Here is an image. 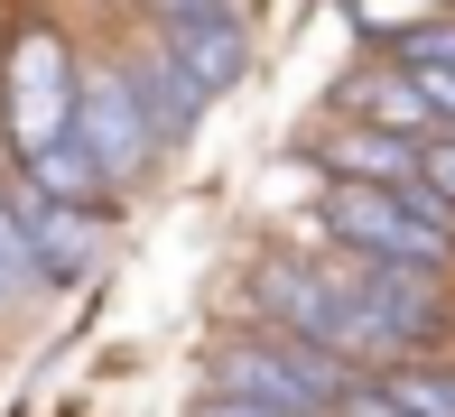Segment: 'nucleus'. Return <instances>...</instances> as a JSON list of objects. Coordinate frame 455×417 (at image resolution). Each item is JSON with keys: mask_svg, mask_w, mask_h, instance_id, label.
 I'll list each match as a JSON object with an SVG mask.
<instances>
[{"mask_svg": "<svg viewBox=\"0 0 455 417\" xmlns=\"http://www.w3.org/2000/svg\"><path fill=\"white\" fill-rule=\"evenodd\" d=\"M242 297H251V325L307 334V343L344 352L354 371H381V362H390L381 325H371L363 306L344 297L335 260H307V250H260V260H251V279H242Z\"/></svg>", "mask_w": 455, "mask_h": 417, "instance_id": "obj_1", "label": "nucleus"}, {"mask_svg": "<svg viewBox=\"0 0 455 417\" xmlns=\"http://www.w3.org/2000/svg\"><path fill=\"white\" fill-rule=\"evenodd\" d=\"M316 232L335 250H363V260H427L455 269V204L419 185H363V177H325Z\"/></svg>", "mask_w": 455, "mask_h": 417, "instance_id": "obj_2", "label": "nucleus"}, {"mask_svg": "<svg viewBox=\"0 0 455 417\" xmlns=\"http://www.w3.org/2000/svg\"><path fill=\"white\" fill-rule=\"evenodd\" d=\"M204 381L233 389V399H270L288 417H335L344 389L363 381L344 352L307 343V334H279V325H251V334H223L214 362H204Z\"/></svg>", "mask_w": 455, "mask_h": 417, "instance_id": "obj_3", "label": "nucleus"}, {"mask_svg": "<svg viewBox=\"0 0 455 417\" xmlns=\"http://www.w3.org/2000/svg\"><path fill=\"white\" fill-rule=\"evenodd\" d=\"M0 139H10V167H28L56 130H75V93H84V66H75L66 28L47 10H28L0 47Z\"/></svg>", "mask_w": 455, "mask_h": 417, "instance_id": "obj_4", "label": "nucleus"}, {"mask_svg": "<svg viewBox=\"0 0 455 417\" xmlns=\"http://www.w3.org/2000/svg\"><path fill=\"white\" fill-rule=\"evenodd\" d=\"M335 279H344V297H354L363 316L381 325L390 362H400V352L446 343V325H455L446 269H427V260H363V250H335Z\"/></svg>", "mask_w": 455, "mask_h": 417, "instance_id": "obj_5", "label": "nucleus"}, {"mask_svg": "<svg viewBox=\"0 0 455 417\" xmlns=\"http://www.w3.org/2000/svg\"><path fill=\"white\" fill-rule=\"evenodd\" d=\"M0 204H10V223H19V241H28L47 297L56 287H84L102 269V204H75V195H56V185L19 177V167L0 177Z\"/></svg>", "mask_w": 455, "mask_h": 417, "instance_id": "obj_6", "label": "nucleus"}, {"mask_svg": "<svg viewBox=\"0 0 455 417\" xmlns=\"http://www.w3.org/2000/svg\"><path fill=\"white\" fill-rule=\"evenodd\" d=\"M75 130L93 139V158H102V177H112V185H140V177L158 167V149H168L121 56H102V66H84V93H75Z\"/></svg>", "mask_w": 455, "mask_h": 417, "instance_id": "obj_7", "label": "nucleus"}, {"mask_svg": "<svg viewBox=\"0 0 455 417\" xmlns=\"http://www.w3.org/2000/svg\"><path fill=\"white\" fill-rule=\"evenodd\" d=\"M149 37H158V47H168L177 56V66L186 75H196L204 83V93H233V83L242 75H251V19H242V10H196V19H149Z\"/></svg>", "mask_w": 455, "mask_h": 417, "instance_id": "obj_8", "label": "nucleus"}, {"mask_svg": "<svg viewBox=\"0 0 455 417\" xmlns=\"http://www.w3.org/2000/svg\"><path fill=\"white\" fill-rule=\"evenodd\" d=\"M325 167V177H363V185H419V158H427V139H409V130H381V121H344L335 112V130L307 149Z\"/></svg>", "mask_w": 455, "mask_h": 417, "instance_id": "obj_9", "label": "nucleus"}, {"mask_svg": "<svg viewBox=\"0 0 455 417\" xmlns=\"http://www.w3.org/2000/svg\"><path fill=\"white\" fill-rule=\"evenodd\" d=\"M335 112L344 121H381V130H409V139H437V102H427V83L390 56V66H363L335 83Z\"/></svg>", "mask_w": 455, "mask_h": 417, "instance_id": "obj_10", "label": "nucleus"}, {"mask_svg": "<svg viewBox=\"0 0 455 417\" xmlns=\"http://www.w3.org/2000/svg\"><path fill=\"white\" fill-rule=\"evenodd\" d=\"M121 66H131V83H140V102H149V121H158V139H168V149H177V139H196V121L214 112V93H204V83L186 75L158 37H140Z\"/></svg>", "mask_w": 455, "mask_h": 417, "instance_id": "obj_11", "label": "nucleus"}, {"mask_svg": "<svg viewBox=\"0 0 455 417\" xmlns=\"http://www.w3.org/2000/svg\"><path fill=\"white\" fill-rule=\"evenodd\" d=\"M371 381L400 408H419V417H455V362H437V352H400V362H381Z\"/></svg>", "mask_w": 455, "mask_h": 417, "instance_id": "obj_12", "label": "nucleus"}, {"mask_svg": "<svg viewBox=\"0 0 455 417\" xmlns=\"http://www.w3.org/2000/svg\"><path fill=\"white\" fill-rule=\"evenodd\" d=\"M37 297H47V279H37V260H28V241H19L10 204H0V316H28Z\"/></svg>", "mask_w": 455, "mask_h": 417, "instance_id": "obj_13", "label": "nucleus"}, {"mask_svg": "<svg viewBox=\"0 0 455 417\" xmlns=\"http://www.w3.org/2000/svg\"><path fill=\"white\" fill-rule=\"evenodd\" d=\"M400 66H455V19H419V28H390Z\"/></svg>", "mask_w": 455, "mask_h": 417, "instance_id": "obj_14", "label": "nucleus"}, {"mask_svg": "<svg viewBox=\"0 0 455 417\" xmlns=\"http://www.w3.org/2000/svg\"><path fill=\"white\" fill-rule=\"evenodd\" d=\"M419 177H427V195H446V204H455V130H437V139H427Z\"/></svg>", "mask_w": 455, "mask_h": 417, "instance_id": "obj_15", "label": "nucleus"}, {"mask_svg": "<svg viewBox=\"0 0 455 417\" xmlns=\"http://www.w3.org/2000/svg\"><path fill=\"white\" fill-rule=\"evenodd\" d=\"M196 417H288V408H270V399H233V389H204Z\"/></svg>", "mask_w": 455, "mask_h": 417, "instance_id": "obj_16", "label": "nucleus"}, {"mask_svg": "<svg viewBox=\"0 0 455 417\" xmlns=\"http://www.w3.org/2000/svg\"><path fill=\"white\" fill-rule=\"evenodd\" d=\"M196 10H233V0H140V19H196Z\"/></svg>", "mask_w": 455, "mask_h": 417, "instance_id": "obj_17", "label": "nucleus"}]
</instances>
